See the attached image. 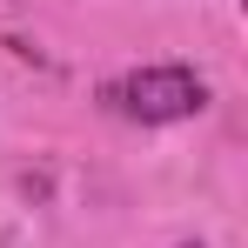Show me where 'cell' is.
Returning a JSON list of instances; mask_svg holds the SVG:
<instances>
[{"label":"cell","mask_w":248,"mask_h":248,"mask_svg":"<svg viewBox=\"0 0 248 248\" xmlns=\"http://www.w3.org/2000/svg\"><path fill=\"white\" fill-rule=\"evenodd\" d=\"M108 108L114 114H127V121L141 127H168V121H195L208 108V81L195 74V67H134V74H121V81L108 87Z\"/></svg>","instance_id":"1"},{"label":"cell","mask_w":248,"mask_h":248,"mask_svg":"<svg viewBox=\"0 0 248 248\" xmlns=\"http://www.w3.org/2000/svg\"><path fill=\"white\" fill-rule=\"evenodd\" d=\"M188 248H195V242H188Z\"/></svg>","instance_id":"2"}]
</instances>
